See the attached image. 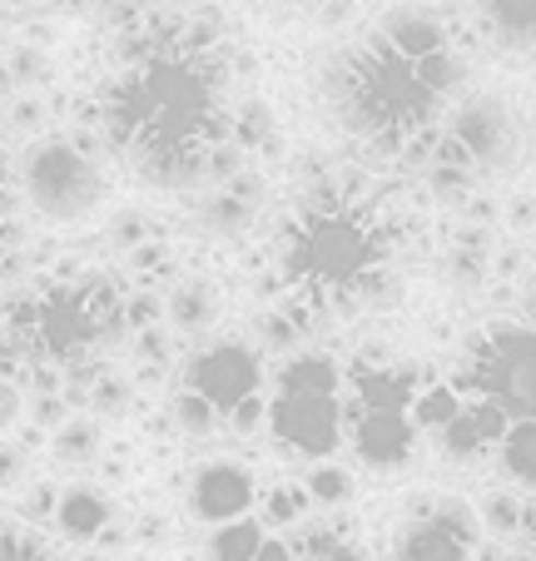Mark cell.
<instances>
[{"instance_id": "obj_1", "label": "cell", "mask_w": 536, "mask_h": 561, "mask_svg": "<svg viewBox=\"0 0 536 561\" xmlns=\"http://www.w3.org/2000/svg\"><path fill=\"white\" fill-rule=\"evenodd\" d=\"M119 65L100 85L95 115L105 149L145 190H194L204 159L229 139V55L194 50L184 15H149L119 31Z\"/></svg>"}, {"instance_id": "obj_2", "label": "cell", "mask_w": 536, "mask_h": 561, "mask_svg": "<svg viewBox=\"0 0 536 561\" xmlns=\"http://www.w3.org/2000/svg\"><path fill=\"white\" fill-rule=\"evenodd\" d=\"M392 254V219L383 204L347 199L333 180L308 184L298 214L278 229V274L288 294L318 318H343L363 304H383Z\"/></svg>"}, {"instance_id": "obj_3", "label": "cell", "mask_w": 536, "mask_h": 561, "mask_svg": "<svg viewBox=\"0 0 536 561\" xmlns=\"http://www.w3.org/2000/svg\"><path fill=\"white\" fill-rule=\"evenodd\" d=\"M323 95L338 129L368 149L373 164L398 159L402 170H427L447 100L432 95L418 65L388 50L373 31L357 35L353 45H343L328 60Z\"/></svg>"}, {"instance_id": "obj_4", "label": "cell", "mask_w": 536, "mask_h": 561, "mask_svg": "<svg viewBox=\"0 0 536 561\" xmlns=\"http://www.w3.org/2000/svg\"><path fill=\"white\" fill-rule=\"evenodd\" d=\"M432 368L398 363L388 348H363L343 358V447L347 462L368 477H398L418 457L412 398Z\"/></svg>"}, {"instance_id": "obj_5", "label": "cell", "mask_w": 536, "mask_h": 561, "mask_svg": "<svg viewBox=\"0 0 536 561\" xmlns=\"http://www.w3.org/2000/svg\"><path fill=\"white\" fill-rule=\"evenodd\" d=\"M269 443L294 462H323L343 447V358L304 348L269 368Z\"/></svg>"}, {"instance_id": "obj_6", "label": "cell", "mask_w": 536, "mask_h": 561, "mask_svg": "<svg viewBox=\"0 0 536 561\" xmlns=\"http://www.w3.org/2000/svg\"><path fill=\"white\" fill-rule=\"evenodd\" d=\"M447 378L463 403L492 408L506 423H526L536 417V333L522 318H487L463 339Z\"/></svg>"}, {"instance_id": "obj_7", "label": "cell", "mask_w": 536, "mask_h": 561, "mask_svg": "<svg viewBox=\"0 0 536 561\" xmlns=\"http://www.w3.org/2000/svg\"><path fill=\"white\" fill-rule=\"evenodd\" d=\"M15 180L45 224H90L110 204L105 159L80 149L70 135H45L25 145Z\"/></svg>"}, {"instance_id": "obj_8", "label": "cell", "mask_w": 536, "mask_h": 561, "mask_svg": "<svg viewBox=\"0 0 536 561\" xmlns=\"http://www.w3.org/2000/svg\"><path fill=\"white\" fill-rule=\"evenodd\" d=\"M442 129L463 145V154L472 159L477 180H497V174H512L526 159V125L502 95L492 90H467L463 100L447 105Z\"/></svg>"}, {"instance_id": "obj_9", "label": "cell", "mask_w": 536, "mask_h": 561, "mask_svg": "<svg viewBox=\"0 0 536 561\" xmlns=\"http://www.w3.org/2000/svg\"><path fill=\"white\" fill-rule=\"evenodd\" d=\"M179 382L199 392L219 417H229L239 403L269 388V358L253 348V339L219 333V339L199 343L190 358H179Z\"/></svg>"}, {"instance_id": "obj_10", "label": "cell", "mask_w": 536, "mask_h": 561, "mask_svg": "<svg viewBox=\"0 0 536 561\" xmlns=\"http://www.w3.org/2000/svg\"><path fill=\"white\" fill-rule=\"evenodd\" d=\"M263 477L253 472L243 457H199L184 477V517L194 527H229L239 517H253L259 507Z\"/></svg>"}, {"instance_id": "obj_11", "label": "cell", "mask_w": 536, "mask_h": 561, "mask_svg": "<svg viewBox=\"0 0 536 561\" xmlns=\"http://www.w3.org/2000/svg\"><path fill=\"white\" fill-rule=\"evenodd\" d=\"M373 35H378L388 50H398L402 60L422 65L432 60V55L453 50L457 35H453V21L432 5V0H412V5H383L378 25H373Z\"/></svg>"}, {"instance_id": "obj_12", "label": "cell", "mask_w": 536, "mask_h": 561, "mask_svg": "<svg viewBox=\"0 0 536 561\" xmlns=\"http://www.w3.org/2000/svg\"><path fill=\"white\" fill-rule=\"evenodd\" d=\"M506 427L512 423H506L502 413H492V408L463 403V413L432 437V453H437L447 467H457V472H467V467H487L492 453H497V443L506 437Z\"/></svg>"}, {"instance_id": "obj_13", "label": "cell", "mask_w": 536, "mask_h": 561, "mask_svg": "<svg viewBox=\"0 0 536 561\" xmlns=\"http://www.w3.org/2000/svg\"><path fill=\"white\" fill-rule=\"evenodd\" d=\"M119 517L115 497H110L100 482H84V477H75V482H60V502H55V537L70 541V547L90 551L100 537H105V527Z\"/></svg>"}, {"instance_id": "obj_14", "label": "cell", "mask_w": 536, "mask_h": 561, "mask_svg": "<svg viewBox=\"0 0 536 561\" xmlns=\"http://www.w3.org/2000/svg\"><path fill=\"white\" fill-rule=\"evenodd\" d=\"M472 25L506 60H536V0H467Z\"/></svg>"}, {"instance_id": "obj_15", "label": "cell", "mask_w": 536, "mask_h": 561, "mask_svg": "<svg viewBox=\"0 0 536 561\" xmlns=\"http://www.w3.org/2000/svg\"><path fill=\"white\" fill-rule=\"evenodd\" d=\"M224 318V288L209 274H184L164 294V323L179 339H204Z\"/></svg>"}, {"instance_id": "obj_16", "label": "cell", "mask_w": 536, "mask_h": 561, "mask_svg": "<svg viewBox=\"0 0 536 561\" xmlns=\"http://www.w3.org/2000/svg\"><path fill=\"white\" fill-rule=\"evenodd\" d=\"M482 547L453 537L447 527L422 512V517H398L388 531V561H472Z\"/></svg>"}, {"instance_id": "obj_17", "label": "cell", "mask_w": 536, "mask_h": 561, "mask_svg": "<svg viewBox=\"0 0 536 561\" xmlns=\"http://www.w3.org/2000/svg\"><path fill=\"white\" fill-rule=\"evenodd\" d=\"M298 482H304L313 512H347L357 502V492H363V472H357L353 462H343V457L308 462L304 472H298Z\"/></svg>"}, {"instance_id": "obj_18", "label": "cell", "mask_w": 536, "mask_h": 561, "mask_svg": "<svg viewBox=\"0 0 536 561\" xmlns=\"http://www.w3.org/2000/svg\"><path fill=\"white\" fill-rule=\"evenodd\" d=\"M253 517H259L263 531L284 537V531H294L298 522L313 517V502H308V492H304V482H298V477H263Z\"/></svg>"}, {"instance_id": "obj_19", "label": "cell", "mask_w": 536, "mask_h": 561, "mask_svg": "<svg viewBox=\"0 0 536 561\" xmlns=\"http://www.w3.org/2000/svg\"><path fill=\"white\" fill-rule=\"evenodd\" d=\"M477 522H482V537L492 541V547H506V541H522L526 537V492L506 488V482H497V488H487L482 497H477Z\"/></svg>"}, {"instance_id": "obj_20", "label": "cell", "mask_w": 536, "mask_h": 561, "mask_svg": "<svg viewBox=\"0 0 536 561\" xmlns=\"http://www.w3.org/2000/svg\"><path fill=\"white\" fill-rule=\"evenodd\" d=\"M492 467H497V477H502L506 488L536 497V417L506 427V437L492 453Z\"/></svg>"}, {"instance_id": "obj_21", "label": "cell", "mask_w": 536, "mask_h": 561, "mask_svg": "<svg viewBox=\"0 0 536 561\" xmlns=\"http://www.w3.org/2000/svg\"><path fill=\"white\" fill-rule=\"evenodd\" d=\"M50 462L55 467H70V472H80V467L100 462L105 457V423L90 413H75L70 423L60 427V433H50Z\"/></svg>"}, {"instance_id": "obj_22", "label": "cell", "mask_w": 536, "mask_h": 561, "mask_svg": "<svg viewBox=\"0 0 536 561\" xmlns=\"http://www.w3.org/2000/svg\"><path fill=\"white\" fill-rule=\"evenodd\" d=\"M164 417H169V427H174V437H184V443H209V437L224 433V417L214 413L194 388H184V382H174V392H169V403H164Z\"/></svg>"}, {"instance_id": "obj_23", "label": "cell", "mask_w": 536, "mask_h": 561, "mask_svg": "<svg viewBox=\"0 0 536 561\" xmlns=\"http://www.w3.org/2000/svg\"><path fill=\"white\" fill-rule=\"evenodd\" d=\"M457 413H463V392L453 388L447 373H432L418 388V398H412V427H418V437H437Z\"/></svg>"}, {"instance_id": "obj_24", "label": "cell", "mask_w": 536, "mask_h": 561, "mask_svg": "<svg viewBox=\"0 0 536 561\" xmlns=\"http://www.w3.org/2000/svg\"><path fill=\"white\" fill-rule=\"evenodd\" d=\"M194 219H199L214 239H243V233L253 229V219H259V209L243 204V199H233L229 190H209L199 199V209H194Z\"/></svg>"}, {"instance_id": "obj_25", "label": "cell", "mask_w": 536, "mask_h": 561, "mask_svg": "<svg viewBox=\"0 0 536 561\" xmlns=\"http://www.w3.org/2000/svg\"><path fill=\"white\" fill-rule=\"evenodd\" d=\"M263 537H269V531L259 527V517H239V522H229V527H209L199 557L204 561H253Z\"/></svg>"}, {"instance_id": "obj_26", "label": "cell", "mask_w": 536, "mask_h": 561, "mask_svg": "<svg viewBox=\"0 0 536 561\" xmlns=\"http://www.w3.org/2000/svg\"><path fill=\"white\" fill-rule=\"evenodd\" d=\"M229 139L243 149V154H263V149L278 139V125H274V110L263 100H239L229 110Z\"/></svg>"}, {"instance_id": "obj_27", "label": "cell", "mask_w": 536, "mask_h": 561, "mask_svg": "<svg viewBox=\"0 0 536 561\" xmlns=\"http://www.w3.org/2000/svg\"><path fill=\"white\" fill-rule=\"evenodd\" d=\"M155 239H164V233H159V224H155L149 209H115L110 224H105V249L119 254V259L139 254V249L155 244Z\"/></svg>"}, {"instance_id": "obj_28", "label": "cell", "mask_w": 536, "mask_h": 561, "mask_svg": "<svg viewBox=\"0 0 536 561\" xmlns=\"http://www.w3.org/2000/svg\"><path fill=\"white\" fill-rule=\"evenodd\" d=\"M135 398H139L135 378L105 368L95 382H90V417H100V423H119V417L135 413Z\"/></svg>"}, {"instance_id": "obj_29", "label": "cell", "mask_w": 536, "mask_h": 561, "mask_svg": "<svg viewBox=\"0 0 536 561\" xmlns=\"http://www.w3.org/2000/svg\"><path fill=\"white\" fill-rule=\"evenodd\" d=\"M0 561H70V557H60V547L41 527H25L21 517H11L0 522Z\"/></svg>"}, {"instance_id": "obj_30", "label": "cell", "mask_w": 536, "mask_h": 561, "mask_svg": "<svg viewBox=\"0 0 536 561\" xmlns=\"http://www.w3.org/2000/svg\"><path fill=\"white\" fill-rule=\"evenodd\" d=\"M129 358H135V368L174 373L179 368V333L169 329V323H155V329L129 333Z\"/></svg>"}, {"instance_id": "obj_31", "label": "cell", "mask_w": 536, "mask_h": 561, "mask_svg": "<svg viewBox=\"0 0 536 561\" xmlns=\"http://www.w3.org/2000/svg\"><path fill=\"white\" fill-rule=\"evenodd\" d=\"M55 502H60V482H55V477H31L21 488V502H15V517H21L25 527H50Z\"/></svg>"}, {"instance_id": "obj_32", "label": "cell", "mask_w": 536, "mask_h": 561, "mask_svg": "<svg viewBox=\"0 0 536 561\" xmlns=\"http://www.w3.org/2000/svg\"><path fill=\"white\" fill-rule=\"evenodd\" d=\"M5 75H11V85L31 90V85H45L50 80V50H41V45H5Z\"/></svg>"}, {"instance_id": "obj_33", "label": "cell", "mask_w": 536, "mask_h": 561, "mask_svg": "<svg viewBox=\"0 0 536 561\" xmlns=\"http://www.w3.org/2000/svg\"><path fill=\"white\" fill-rule=\"evenodd\" d=\"M5 129L21 139H45V129H50V105H45L41 95H31V90H21V95L5 105Z\"/></svg>"}, {"instance_id": "obj_34", "label": "cell", "mask_w": 536, "mask_h": 561, "mask_svg": "<svg viewBox=\"0 0 536 561\" xmlns=\"http://www.w3.org/2000/svg\"><path fill=\"white\" fill-rule=\"evenodd\" d=\"M224 433L239 437V443H269V392L239 403L229 417H224Z\"/></svg>"}, {"instance_id": "obj_35", "label": "cell", "mask_w": 536, "mask_h": 561, "mask_svg": "<svg viewBox=\"0 0 536 561\" xmlns=\"http://www.w3.org/2000/svg\"><path fill=\"white\" fill-rule=\"evenodd\" d=\"M70 403H65V392H25V427H35V433H60L65 423H70Z\"/></svg>"}, {"instance_id": "obj_36", "label": "cell", "mask_w": 536, "mask_h": 561, "mask_svg": "<svg viewBox=\"0 0 536 561\" xmlns=\"http://www.w3.org/2000/svg\"><path fill=\"white\" fill-rule=\"evenodd\" d=\"M90 11L100 15V21H110V25H135V21H149V15H159L169 5V0H84Z\"/></svg>"}, {"instance_id": "obj_37", "label": "cell", "mask_w": 536, "mask_h": 561, "mask_svg": "<svg viewBox=\"0 0 536 561\" xmlns=\"http://www.w3.org/2000/svg\"><path fill=\"white\" fill-rule=\"evenodd\" d=\"M31 482V447L21 437H0V492H21Z\"/></svg>"}, {"instance_id": "obj_38", "label": "cell", "mask_w": 536, "mask_h": 561, "mask_svg": "<svg viewBox=\"0 0 536 561\" xmlns=\"http://www.w3.org/2000/svg\"><path fill=\"white\" fill-rule=\"evenodd\" d=\"M502 224H506V233H516V239L536 233V190L506 194V199H502Z\"/></svg>"}, {"instance_id": "obj_39", "label": "cell", "mask_w": 536, "mask_h": 561, "mask_svg": "<svg viewBox=\"0 0 536 561\" xmlns=\"http://www.w3.org/2000/svg\"><path fill=\"white\" fill-rule=\"evenodd\" d=\"M25 423V382H15L11 373H0V437L15 433Z\"/></svg>"}, {"instance_id": "obj_40", "label": "cell", "mask_w": 536, "mask_h": 561, "mask_svg": "<svg viewBox=\"0 0 536 561\" xmlns=\"http://www.w3.org/2000/svg\"><path fill=\"white\" fill-rule=\"evenodd\" d=\"M313 11H318V31L338 35V31H347V25L357 21V0H318Z\"/></svg>"}, {"instance_id": "obj_41", "label": "cell", "mask_w": 536, "mask_h": 561, "mask_svg": "<svg viewBox=\"0 0 536 561\" xmlns=\"http://www.w3.org/2000/svg\"><path fill=\"white\" fill-rule=\"evenodd\" d=\"M129 527H135V547H164L169 541L164 512H139V517H129Z\"/></svg>"}, {"instance_id": "obj_42", "label": "cell", "mask_w": 536, "mask_h": 561, "mask_svg": "<svg viewBox=\"0 0 536 561\" xmlns=\"http://www.w3.org/2000/svg\"><path fill=\"white\" fill-rule=\"evenodd\" d=\"M463 219H467V229H487V224L502 219V204H497L492 194H467V199H463Z\"/></svg>"}, {"instance_id": "obj_43", "label": "cell", "mask_w": 536, "mask_h": 561, "mask_svg": "<svg viewBox=\"0 0 536 561\" xmlns=\"http://www.w3.org/2000/svg\"><path fill=\"white\" fill-rule=\"evenodd\" d=\"M516 313H522V323L536 333V264L516 278Z\"/></svg>"}, {"instance_id": "obj_44", "label": "cell", "mask_w": 536, "mask_h": 561, "mask_svg": "<svg viewBox=\"0 0 536 561\" xmlns=\"http://www.w3.org/2000/svg\"><path fill=\"white\" fill-rule=\"evenodd\" d=\"M253 561H294V551H288V541H284V537H274V531H269Z\"/></svg>"}, {"instance_id": "obj_45", "label": "cell", "mask_w": 536, "mask_h": 561, "mask_svg": "<svg viewBox=\"0 0 536 561\" xmlns=\"http://www.w3.org/2000/svg\"><path fill=\"white\" fill-rule=\"evenodd\" d=\"M318 561H373V551L363 547V541H347V547H333L328 557H318Z\"/></svg>"}, {"instance_id": "obj_46", "label": "cell", "mask_w": 536, "mask_h": 561, "mask_svg": "<svg viewBox=\"0 0 536 561\" xmlns=\"http://www.w3.org/2000/svg\"><path fill=\"white\" fill-rule=\"evenodd\" d=\"M45 0H0V11H41Z\"/></svg>"}, {"instance_id": "obj_47", "label": "cell", "mask_w": 536, "mask_h": 561, "mask_svg": "<svg viewBox=\"0 0 536 561\" xmlns=\"http://www.w3.org/2000/svg\"><path fill=\"white\" fill-rule=\"evenodd\" d=\"M472 561H516V557H506V547H482Z\"/></svg>"}, {"instance_id": "obj_48", "label": "cell", "mask_w": 536, "mask_h": 561, "mask_svg": "<svg viewBox=\"0 0 536 561\" xmlns=\"http://www.w3.org/2000/svg\"><path fill=\"white\" fill-rule=\"evenodd\" d=\"M70 561H129V557H105V551H80V557H70Z\"/></svg>"}, {"instance_id": "obj_49", "label": "cell", "mask_w": 536, "mask_h": 561, "mask_svg": "<svg viewBox=\"0 0 536 561\" xmlns=\"http://www.w3.org/2000/svg\"><path fill=\"white\" fill-rule=\"evenodd\" d=\"M11 90V75H5V50H0V95Z\"/></svg>"}, {"instance_id": "obj_50", "label": "cell", "mask_w": 536, "mask_h": 561, "mask_svg": "<svg viewBox=\"0 0 536 561\" xmlns=\"http://www.w3.org/2000/svg\"><path fill=\"white\" fill-rule=\"evenodd\" d=\"M278 5H318V0H278Z\"/></svg>"}, {"instance_id": "obj_51", "label": "cell", "mask_w": 536, "mask_h": 561, "mask_svg": "<svg viewBox=\"0 0 536 561\" xmlns=\"http://www.w3.org/2000/svg\"><path fill=\"white\" fill-rule=\"evenodd\" d=\"M388 5H412V0H388Z\"/></svg>"}]
</instances>
